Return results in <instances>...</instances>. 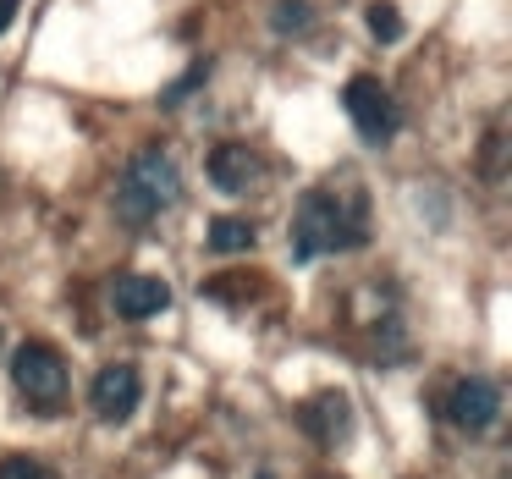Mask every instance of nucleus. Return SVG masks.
Segmentation results:
<instances>
[{"instance_id": "f257e3e1", "label": "nucleus", "mask_w": 512, "mask_h": 479, "mask_svg": "<svg viewBox=\"0 0 512 479\" xmlns=\"http://www.w3.org/2000/svg\"><path fill=\"white\" fill-rule=\"evenodd\" d=\"M182 193V177L177 166H171L166 149H144V155H133V166L122 171V182H116V215H122L127 226H149L160 210H171Z\"/></svg>"}, {"instance_id": "f03ea898", "label": "nucleus", "mask_w": 512, "mask_h": 479, "mask_svg": "<svg viewBox=\"0 0 512 479\" xmlns=\"http://www.w3.org/2000/svg\"><path fill=\"white\" fill-rule=\"evenodd\" d=\"M358 226L347 221V210L331 199V193H303L298 204V221H292V259H320L336 254V248L358 243Z\"/></svg>"}, {"instance_id": "7ed1b4c3", "label": "nucleus", "mask_w": 512, "mask_h": 479, "mask_svg": "<svg viewBox=\"0 0 512 479\" xmlns=\"http://www.w3.org/2000/svg\"><path fill=\"white\" fill-rule=\"evenodd\" d=\"M12 380H17V397L28 402L34 413H56L61 402H67V364H61L56 347L45 342H23L12 353Z\"/></svg>"}, {"instance_id": "20e7f679", "label": "nucleus", "mask_w": 512, "mask_h": 479, "mask_svg": "<svg viewBox=\"0 0 512 479\" xmlns=\"http://www.w3.org/2000/svg\"><path fill=\"white\" fill-rule=\"evenodd\" d=\"M347 116H353V127L369 138V144H386L391 133H397V105H391V94L380 89V78H353L342 94Z\"/></svg>"}, {"instance_id": "39448f33", "label": "nucleus", "mask_w": 512, "mask_h": 479, "mask_svg": "<svg viewBox=\"0 0 512 479\" xmlns=\"http://www.w3.org/2000/svg\"><path fill=\"white\" fill-rule=\"evenodd\" d=\"M138 397H144V380H138L133 364H105L100 375H94V386H89V402H94V413H100L105 424L133 419Z\"/></svg>"}, {"instance_id": "423d86ee", "label": "nucleus", "mask_w": 512, "mask_h": 479, "mask_svg": "<svg viewBox=\"0 0 512 479\" xmlns=\"http://www.w3.org/2000/svg\"><path fill=\"white\" fill-rule=\"evenodd\" d=\"M111 309L122 320H155V314L171 309V287L160 276H122L111 287Z\"/></svg>"}, {"instance_id": "0eeeda50", "label": "nucleus", "mask_w": 512, "mask_h": 479, "mask_svg": "<svg viewBox=\"0 0 512 479\" xmlns=\"http://www.w3.org/2000/svg\"><path fill=\"white\" fill-rule=\"evenodd\" d=\"M501 413V391L490 386V380H457L452 402H446V419L457 424V430H490Z\"/></svg>"}, {"instance_id": "6e6552de", "label": "nucleus", "mask_w": 512, "mask_h": 479, "mask_svg": "<svg viewBox=\"0 0 512 479\" xmlns=\"http://www.w3.org/2000/svg\"><path fill=\"white\" fill-rule=\"evenodd\" d=\"M254 177H259V160L248 155L243 144H221L210 155V182L221 193H248V188H254Z\"/></svg>"}, {"instance_id": "1a4fd4ad", "label": "nucleus", "mask_w": 512, "mask_h": 479, "mask_svg": "<svg viewBox=\"0 0 512 479\" xmlns=\"http://www.w3.org/2000/svg\"><path fill=\"white\" fill-rule=\"evenodd\" d=\"M303 424H309L314 430V441H342V424H347V402L336 397V391H325L320 402H309V408H303Z\"/></svg>"}, {"instance_id": "9d476101", "label": "nucleus", "mask_w": 512, "mask_h": 479, "mask_svg": "<svg viewBox=\"0 0 512 479\" xmlns=\"http://www.w3.org/2000/svg\"><path fill=\"white\" fill-rule=\"evenodd\" d=\"M259 243V232L248 221H232V215H221V221L210 226V254H248V248Z\"/></svg>"}, {"instance_id": "9b49d317", "label": "nucleus", "mask_w": 512, "mask_h": 479, "mask_svg": "<svg viewBox=\"0 0 512 479\" xmlns=\"http://www.w3.org/2000/svg\"><path fill=\"white\" fill-rule=\"evenodd\" d=\"M276 34H303L309 28V0H276Z\"/></svg>"}, {"instance_id": "f8f14e48", "label": "nucleus", "mask_w": 512, "mask_h": 479, "mask_svg": "<svg viewBox=\"0 0 512 479\" xmlns=\"http://www.w3.org/2000/svg\"><path fill=\"white\" fill-rule=\"evenodd\" d=\"M369 34L375 39H402V17H397V6H386V0H375V6H369Z\"/></svg>"}, {"instance_id": "ddd939ff", "label": "nucleus", "mask_w": 512, "mask_h": 479, "mask_svg": "<svg viewBox=\"0 0 512 479\" xmlns=\"http://www.w3.org/2000/svg\"><path fill=\"white\" fill-rule=\"evenodd\" d=\"M0 479H56L39 457H0Z\"/></svg>"}, {"instance_id": "4468645a", "label": "nucleus", "mask_w": 512, "mask_h": 479, "mask_svg": "<svg viewBox=\"0 0 512 479\" xmlns=\"http://www.w3.org/2000/svg\"><path fill=\"white\" fill-rule=\"evenodd\" d=\"M12 17H17V0H0V34L12 28Z\"/></svg>"}, {"instance_id": "2eb2a0df", "label": "nucleus", "mask_w": 512, "mask_h": 479, "mask_svg": "<svg viewBox=\"0 0 512 479\" xmlns=\"http://www.w3.org/2000/svg\"><path fill=\"white\" fill-rule=\"evenodd\" d=\"M259 479H276V474H259Z\"/></svg>"}]
</instances>
